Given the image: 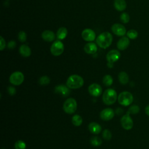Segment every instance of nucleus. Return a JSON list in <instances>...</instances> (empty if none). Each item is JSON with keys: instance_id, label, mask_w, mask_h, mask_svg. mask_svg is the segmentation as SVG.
<instances>
[{"instance_id": "obj_1", "label": "nucleus", "mask_w": 149, "mask_h": 149, "mask_svg": "<svg viewBox=\"0 0 149 149\" xmlns=\"http://www.w3.org/2000/svg\"><path fill=\"white\" fill-rule=\"evenodd\" d=\"M112 39V36L110 33L104 31L97 37L96 42L100 48L106 49L111 45Z\"/></svg>"}, {"instance_id": "obj_2", "label": "nucleus", "mask_w": 149, "mask_h": 149, "mask_svg": "<svg viewBox=\"0 0 149 149\" xmlns=\"http://www.w3.org/2000/svg\"><path fill=\"white\" fill-rule=\"evenodd\" d=\"M84 84L83 79L79 75L73 74L70 76L66 81V86L72 89H77L81 87Z\"/></svg>"}, {"instance_id": "obj_3", "label": "nucleus", "mask_w": 149, "mask_h": 149, "mask_svg": "<svg viewBox=\"0 0 149 149\" xmlns=\"http://www.w3.org/2000/svg\"><path fill=\"white\" fill-rule=\"evenodd\" d=\"M117 99V93L112 88L107 89L103 93L102 100L106 105H109L114 104Z\"/></svg>"}, {"instance_id": "obj_4", "label": "nucleus", "mask_w": 149, "mask_h": 149, "mask_svg": "<svg viewBox=\"0 0 149 149\" xmlns=\"http://www.w3.org/2000/svg\"><path fill=\"white\" fill-rule=\"evenodd\" d=\"M118 102L125 107H127L132 104L133 101V96L129 91H123L118 96Z\"/></svg>"}, {"instance_id": "obj_5", "label": "nucleus", "mask_w": 149, "mask_h": 149, "mask_svg": "<svg viewBox=\"0 0 149 149\" xmlns=\"http://www.w3.org/2000/svg\"><path fill=\"white\" fill-rule=\"evenodd\" d=\"M63 111L68 114H72L74 113L77 109L76 101L73 98L67 99L63 103Z\"/></svg>"}, {"instance_id": "obj_6", "label": "nucleus", "mask_w": 149, "mask_h": 149, "mask_svg": "<svg viewBox=\"0 0 149 149\" xmlns=\"http://www.w3.org/2000/svg\"><path fill=\"white\" fill-rule=\"evenodd\" d=\"M64 51L63 44L59 40H56L52 43L50 48L51 54L54 56L61 55Z\"/></svg>"}, {"instance_id": "obj_7", "label": "nucleus", "mask_w": 149, "mask_h": 149, "mask_svg": "<svg viewBox=\"0 0 149 149\" xmlns=\"http://www.w3.org/2000/svg\"><path fill=\"white\" fill-rule=\"evenodd\" d=\"M24 74L21 72H15L11 74L9 77V81L15 86L21 84L24 81Z\"/></svg>"}, {"instance_id": "obj_8", "label": "nucleus", "mask_w": 149, "mask_h": 149, "mask_svg": "<svg viewBox=\"0 0 149 149\" xmlns=\"http://www.w3.org/2000/svg\"><path fill=\"white\" fill-rule=\"evenodd\" d=\"M120 123L124 129L126 130H129L132 129L133 126V121L130 114L126 113V114L122 116L120 119Z\"/></svg>"}, {"instance_id": "obj_9", "label": "nucleus", "mask_w": 149, "mask_h": 149, "mask_svg": "<svg viewBox=\"0 0 149 149\" xmlns=\"http://www.w3.org/2000/svg\"><path fill=\"white\" fill-rule=\"evenodd\" d=\"M112 31L118 36H123L126 34L125 27L119 23H115L111 27Z\"/></svg>"}, {"instance_id": "obj_10", "label": "nucleus", "mask_w": 149, "mask_h": 149, "mask_svg": "<svg viewBox=\"0 0 149 149\" xmlns=\"http://www.w3.org/2000/svg\"><path fill=\"white\" fill-rule=\"evenodd\" d=\"M95 36L94 31L90 29H86L83 30L81 33V37L83 39L86 41H93L95 38Z\"/></svg>"}, {"instance_id": "obj_11", "label": "nucleus", "mask_w": 149, "mask_h": 149, "mask_svg": "<svg viewBox=\"0 0 149 149\" xmlns=\"http://www.w3.org/2000/svg\"><path fill=\"white\" fill-rule=\"evenodd\" d=\"M120 57V53L119 51L116 49L111 50L108 52L106 56L107 60L108 62L114 63L118 61Z\"/></svg>"}, {"instance_id": "obj_12", "label": "nucleus", "mask_w": 149, "mask_h": 149, "mask_svg": "<svg viewBox=\"0 0 149 149\" xmlns=\"http://www.w3.org/2000/svg\"><path fill=\"white\" fill-rule=\"evenodd\" d=\"M89 93L94 97H98L102 94V87L97 83H93L90 85L88 88Z\"/></svg>"}, {"instance_id": "obj_13", "label": "nucleus", "mask_w": 149, "mask_h": 149, "mask_svg": "<svg viewBox=\"0 0 149 149\" xmlns=\"http://www.w3.org/2000/svg\"><path fill=\"white\" fill-rule=\"evenodd\" d=\"M114 116V112L111 108H105L100 112V118L104 120H109Z\"/></svg>"}, {"instance_id": "obj_14", "label": "nucleus", "mask_w": 149, "mask_h": 149, "mask_svg": "<svg viewBox=\"0 0 149 149\" xmlns=\"http://www.w3.org/2000/svg\"><path fill=\"white\" fill-rule=\"evenodd\" d=\"M130 44V40L127 37L123 36L121 37L117 42V48L121 51L126 49Z\"/></svg>"}, {"instance_id": "obj_15", "label": "nucleus", "mask_w": 149, "mask_h": 149, "mask_svg": "<svg viewBox=\"0 0 149 149\" xmlns=\"http://www.w3.org/2000/svg\"><path fill=\"white\" fill-rule=\"evenodd\" d=\"M41 37L44 40L47 42H51L55 38V33L51 30H45L42 33Z\"/></svg>"}, {"instance_id": "obj_16", "label": "nucleus", "mask_w": 149, "mask_h": 149, "mask_svg": "<svg viewBox=\"0 0 149 149\" xmlns=\"http://www.w3.org/2000/svg\"><path fill=\"white\" fill-rule=\"evenodd\" d=\"M84 51L88 54H94L97 51V46L94 42H88L84 47Z\"/></svg>"}, {"instance_id": "obj_17", "label": "nucleus", "mask_w": 149, "mask_h": 149, "mask_svg": "<svg viewBox=\"0 0 149 149\" xmlns=\"http://www.w3.org/2000/svg\"><path fill=\"white\" fill-rule=\"evenodd\" d=\"M55 91L56 93H59L63 97H66L70 94V90L69 87L64 85H59L55 87Z\"/></svg>"}, {"instance_id": "obj_18", "label": "nucleus", "mask_w": 149, "mask_h": 149, "mask_svg": "<svg viewBox=\"0 0 149 149\" xmlns=\"http://www.w3.org/2000/svg\"><path fill=\"white\" fill-rule=\"evenodd\" d=\"M88 127L89 130L93 134H99L102 130L101 126L96 122H91L88 125Z\"/></svg>"}, {"instance_id": "obj_19", "label": "nucleus", "mask_w": 149, "mask_h": 149, "mask_svg": "<svg viewBox=\"0 0 149 149\" xmlns=\"http://www.w3.org/2000/svg\"><path fill=\"white\" fill-rule=\"evenodd\" d=\"M113 5L117 10L120 12L126 8V2L125 0H114Z\"/></svg>"}, {"instance_id": "obj_20", "label": "nucleus", "mask_w": 149, "mask_h": 149, "mask_svg": "<svg viewBox=\"0 0 149 149\" xmlns=\"http://www.w3.org/2000/svg\"><path fill=\"white\" fill-rule=\"evenodd\" d=\"M19 52L21 54V55L24 57H29L30 56V55L31 54V49L30 48V47L28 45H27L26 44L22 45L20 47Z\"/></svg>"}, {"instance_id": "obj_21", "label": "nucleus", "mask_w": 149, "mask_h": 149, "mask_svg": "<svg viewBox=\"0 0 149 149\" xmlns=\"http://www.w3.org/2000/svg\"><path fill=\"white\" fill-rule=\"evenodd\" d=\"M118 79H119L120 83L125 85V84H126L129 82V76H128L127 73L124 71H122L119 73Z\"/></svg>"}, {"instance_id": "obj_22", "label": "nucleus", "mask_w": 149, "mask_h": 149, "mask_svg": "<svg viewBox=\"0 0 149 149\" xmlns=\"http://www.w3.org/2000/svg\"><path fill=\"white\" fill-rule=\"evenodd\" d=\"M68 34V30L66 28L64 27H61L58 29L57 32H56V37L60 40H63L65 39Z\"/></svg>"}, {"instance_id": "obj_23", "label": "nucleus", "mask_w": 149, "mask_h": 149, "mask_svg": "<svg viewBox=\"0 0 149 149\" xmlns=\"http://www.w3.org/2000/svg\"><path fill=\"white\" fill-rule=\"evenodd\" d=\"M72 123L76 126H79L82 124L83 119L79 115H74L72 117Z\"/></svg>"}, {"instance_id": "obj_24", "label": "nucleus", "mask_w": 149, "mask_h": 149, "mask_svg": "<svg viewBox=\"0 0 149 149\" xmlns=\"http://www.w3.org/2000/svg\"><path fill=\"white\" fill-rule=\"evenodd\" d=\"M102 82L105 86H110L113 83V79L111 75L107 74L103 77Z\"/></svg>"}, {"instance_id": "obj_25", "label": "nucleus", "mask_w": 149, "mask_h": 149, "mask_svg": "<svg viewBox=\"0 0 149 149\" xmlns=\"http://www.w3.org/2000/svg\"><path fill=\"white\" fill-rule=\"evenodd\" d=\"M140 109V107L138 105H131L129 107L127 113H128L130 115V114L135 115V114H137V113H138L139 112Z\"/></svg>"}, {"instance_id": "obj_26", "label": "nucleus", "mask_w": 149, "mask_h": 149, "mask_svg": "<svg viewBox=\"0 0 149 149\" xmlns=\"http://www.w3.org/2000/svg\"><path fill=\"white\" fill-rule=\"evenodd\" d=\"M90 143L92 146L97 147L100 146L102 144V140L98 137H92L90 139Z\"/></svg>"}, {"instance_id": "obj_27", "label": "nucleus", "mask_w": 149, "mask_h": 149, "mask_svg": "<svg viewBox=\"0 0 149 149\" xmlns=\"http://www.w3.org/2000/svg\"><path fill=\"white\" fill-rule=\"evenodd\" d=\"M126 35L129 38L132 39V40H134L137 37L138 33L136 30H135L134 29H131V30H129L126 33Z\"/></svg>"}, {"instance_id": "obj_28", "label": "nucleus", "mask_w": 149, "mask_h": 149, "mask_svg": "<svg viewBox=\"0 0 149 149\" xmlns=\"http://www.w3.org/2000/svg\"><path fill=\"white\" fill-rule=\"evenodd\" d=\"M120 20L123 23H127L130 20V16L127 13L123 12L120 16Z\"/></svg>"}, {"instance_id": "obj_29", "label": "nucleus", "mask_w": 149, "mask_h": 149, "mask_svg": "<svg viewBox=\"0 0 149 149\" xmlns=\"http://www.w3.org/2000/svg\"><path fill=\"white\" fill-rule=\"evenodd\" d=\"M26 144L22 140H17L15 143V149H26Z\"/></svg>"}, {"instance_id": "obj_30", "label": "nucleus", "mask_w": 149, "mask_h": 149, "mask_svg": "<svg viewBox=\"0 0 149 149\" xmlns=\"http://www.w3.org/2000/svg\"><path fill=\"white\" fill-rule=\"evenodd\" d=\"M50 82V79L47 76H43L41 77L38 80V83L41 85H47Z\"/></svg>"}, {"instance_id": "obj_31", "label": "nucleus", "mask_w": 149, "mask_h": 149, "mask_svg": "<svg viewBox=\"0 0 149 149\" xmlns=\"http://www.w3.org/2000/svg\"><path fill=\"white\" fill-rule=\"evenodd\" d=\"M18 39L22 42H25L27 39L26 33L24 31H20L18 34Z\"/></svg>"}, {"instance_id": "obj_32", "label": "nucleus", "mask_w": 149, "mask_h": 149, "mask_svg": "<svg viewBox=\"0 0 149 149\" xmlns=\"http://www.w3.org/2000/svg\"><path fill=\"white\" fill-rule=\"evenodd\" d=\"M102 137L105 140H109L112 138V134L108 129H105L102 132Z\"/></svg>"}, {"instance_id": "obj_33", "label": "nucleus", "mask_w": 149, "mask_h": 149, "mask_svg": "<svg viewBox=\"0 0 149 149\" xmlns=\"http://www.w3.org/2000/svg\"><path fill=\"white\" fill-rule=\"evenodd\" d=\"M5 46H6L5 41L3 39V38L2 36H1L0 37V49L2 51L5 48Z\"/></svg>"}, {"instance_id": "obj_34", "label": "nucleus", "mask_w": 149, "mask_h": 149, "mask_svg": "<svg viewBox=\"0 0 149 149\" xmlns=\"http://www.w3.org/2000/svg\"><path fill=\"white\" fill-rule=\"evenodd\" d=\"M8 91L10 95H13L16 93V89L14 87L9 86L8 87Z\"/></svg>"}, {"instance_id": "obj_35", "label": "nucleus", "mask_w": 149, "mask_h": 149, "mask_svg": "<svg viewBox=\"0 0 149 149\" xmlns=\"http://www.w3.org/2000/svg\"><path fill=\"white\" fill-rule=\"evenodd\" d=\"M16 45V42L15 41H10L8 44V48L9 49H13L14 48H15Z\"/></svg>"}, {"instance_id": "obj_36", "label": "nucleus", "mask_w": 149, "mask_h": 149, "mask_svg": "<svg viewBox=\"0 0 149 149\" xmlns=\"http://www.w3.org/2000/svg\"><path fill=\"white\" fill-rule=\"evenodd\" d=\"M144 111H145L146 114L148 116H149V104L147 105L145 107Z\"/></svg>"}, {"instance_id": "obj_37", "label": "nucleus", "mask_w": 149, "mask_h": 149, "mask_svg": "<svg viewBox=\"0 0 149 149\" xmlns=\"http://www.w3.org/2000/svg\"><path fill=\"white\" fill-rule=\"evenodd\" d=\"M108 66L109 68H112V67L113 66V63L108 62Z\"/></svg>"}]
</instances>
